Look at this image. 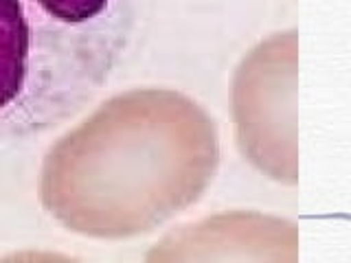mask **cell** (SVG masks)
<instances>
[{
    "label": "cell",
    "instance_id": "cell-2",
    "mask_svg": "<svg viewBox=\"0 0 351 263\" xmlns=\"http://www.w3.org/2000/svg\"><path fill=\"white\" fill-rule=\"evenodd\" d=\"M141 0H0V145L75 116L112 79Z\"/></svg>",
    "mask_w": 351,
    "mask_h": 263
},
{
    "label": "cell",
    "instance_id": "cell-3",
    "mask_svg": "<svg viewBox=\"0 0 351 263\" xmlns=\"http://www.w3.org/2000/svg\"><path fill=\"white\" fill-rule=\"evenodd\" d=\"M296 73L299 36L294 29L279 31L246 53L230 90L241 156L266 178L285 186L299 182Z\"/></svg>",
    "mask_w": 351,
    "mask_h": 263
},
{
    "label": "cell",
    "instance_id": "cell-1",
    "mask_svg": "<svg viewBox=\"0 0 351 263\" xmlns=\"http://www.w3.org/2000/svg\"><path fill=\"white\" fill-rule=\"evenodd\" d=\"M219 167L215 121L169 88L114 95L47 151L40 204L93 239H130L195 204Z\"/></svg>",
    "mask_w": 351,
    "mask_h": 263
},
{
    "label": "cell",
    "instance_id": "cell-4",
    "mask_svg": "<svg viewBox=\"0 0 351 263\" xmlns=\"http://www.w3.org/2000/svg\"><path fill=\"white\" fill-rule=\"evenodd\" d=\"M299 233L288 219L261 213H222L182 226L165 237L147 259H246L296 261Z\"/></svg>",
    "mask_w": 351,
    "mask_h": 263
}]
</instances>
